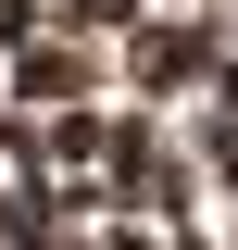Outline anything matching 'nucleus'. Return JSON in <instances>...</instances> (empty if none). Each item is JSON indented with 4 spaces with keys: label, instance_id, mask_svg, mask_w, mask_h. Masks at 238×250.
Returning a JSON list of instances; mask_svg holds the SVG:
<instances>
[{
    "label": "nucleus",
    "instance_id": "1",
    "mask_svg": "<svg viewBox=\"0 0 238 250\" xmlns=\"http://www.w3.org/2000/svg\"><path fill=\"white\" fill-rule=\"evenodd\" d=\"M213 50H238V13L213 0V13H163V25H125V75H138V100H201Z\"/></svg>",
    "mask_w": 238,
    "mask_h": 250
},
{
    "label": "nucleus",
    "instance_id": "2",
    "mask_svg": "<svg viewBox=\"0 0 238 250\" xmlns=\"http://www.w3.org/2000/svg\"><path fill=\"white\" fill-rule=\"evenodd\" d=\"M88 88H100V50H88V38H25L0 100H25V113H63V100H88Z\"/></svg>",
    "mask_w": 238,
    "mask_h": 250
},
{
    "label": "nucleus",
    "instance_id": "3",
    "mask_svg": "<svg viewBox=\"0 0 238 250\" xmlns=\"http://www.w3.org/2000/svg\"><path fill=\"white\" fill-rule=\"evenodd\" d=\"M138 13H150V0H50V25H63V38H125Z\"/></svg>",
    "mask_w": 238,
    "mask_h": 250
},
{
    "label": "nucleus",
    "instance_id": "4",
    "mask_svg": "<svg viewBox=\"0 0 238 250\" xmlns=\"http://www.w3.org/2000/svg\"><path fill=\"white\" fill-rule=\"evenodd\" d=\"M88 250H163V225H150V213H125V200H113V213L88 225Z\"/></svg>",
    "mask_w": 238,
    "mask_h": 250
},
{
    "label": "nucleus",
    "instance_id": "5",
    "mask_svg": "<svg viewBox=\"0 0 238 250\" xmlns=\"http://www.w3.org/2000/svg\"><path fill=\"white\" fill-rule=\"evenodd\" d=\"M25 38H50V13L38 0H0V50H25Z\"/></svg>",
    "mask_w": 238,
    "mask_h": 250
},
{
    "label": "nucleus",
    "instance_id": "6",
    "mask_svg": "<svg viewBox=\"0 0 238 250\" xmlns=\"http://www.w3.org/2000/svg\"><path fill=\"white\" fill-rule=\"evenodd\" d=\"M226 13H238V0H226Z\"/></svg>",
    "mask_w": 238,
    "mask_h": 250
},
{
    "label": "nucleus",
    "instance_id": "7",
    "mask_svg": "<svg viewBox=\"0 0 238 250\" xmlns=\"http://www.w3.org/2000/svg\"><path fill=\"white\" fill-rule=\"evenodd\" d=\"M226 250H238V238H226Z\"/></svg>",
    "mask_w": 238,
    "mask_h": 250
}]
</instances>
